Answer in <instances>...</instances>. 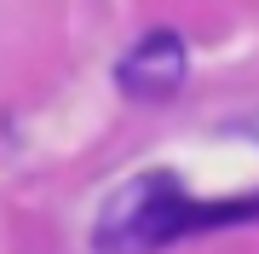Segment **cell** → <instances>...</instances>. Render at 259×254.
Listing matches in <instances>:
<instances>
[{"label": "cell", "mask_w": 259, "mask_h": 254, "mask_svg": "<svg viewBox=\"0 0 259 254\" xmlns=\"http://www.w3.org/2000/svg\"><path fill=\"white\" fill-rule=\"evenodd\" d=\"M236 220H259V191L236 202H196L179 173L150 168L110 191V202L98 208V226H93V248L98 254H156L190 231L236 226Z\"/></svg>", "instance_id": "6da1fadb"}, {"label": "cell", "mask_w": 259, "mask_h": 254, "mask_svg": "<svg viewBox=\"0 0 259 254\" xmlns=\"http://www.w3.org/2000/svg\"><path fill=\"white\" fill-rule=\"evenodd\" d=\"M185 64H190L185 41H179L173 29H150L139 47L115 64V87L127 98H139V104H167L185 87Z\"/></svg>", "instance_id": "7a4b0ae2"}]
</instances>
